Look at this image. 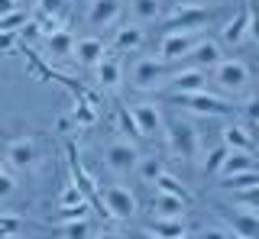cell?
<instances>
[{
	"mask_svg": "<svg viewBox=\"0 0 259 239\" xmlns=\"http://www.w3.org/2000/svg\"><path fill=\"white\" fill-rule=\"evenodd\" d=\"M210 81H214V87L230 100H243L249 91H253L249 65L240 62V58H221L214 68H210Z\"/></svg>",
	"mask_w": 259,
	"mask_h": 239,
	"instance_id": "cell-1",
	"label": "cell"
},
{
	"mask_svg": "<svg viewBox=\"0 0 259 239\" xmlns=\"http://www.w3.org/2000/svg\"><path fill=\"white\" fill-rule=\"evenodd\" d=\"M162 139H165V149L172 158H182V162H194L198 158V130L185 119H165V130H162Z\"/></svg>",
	"mask_w": 259,
	"mask_h": 239,
	"instance_id": "cell-2",
	"label": "cell"
},
{
	"mask_svg": "<svg viewBox=\"0 0 259 239\" xmlns=\"http://www.w3.org/2000/svg\"><path fill=\"white\" fill-rule=\"evenodd\" d=\"M168 75H172V71H168V65L165 62L159 58H136L133 62V68H130V84L136 87V91H162V87L168 84Z\"/></svg>",
	"mask_w": 259,
	"mask_h": 239,
	"instance_id": "cell-3",
	"label": "cell"
},
{
	"mask_svg": "<svg viewBox=\"0 0 259 239\" xmlns=\"http://www.w3.org/2000/svg\"><path fill=\"white\" fill-rule=\"evenodd\" d=\"M182 110H188L194 116H227L233 113V100L221 97V94H210V91H198V94H178L172 97Z\"/></svg>",
	"mask_w": 259,
	"mask_h": 239,
	"instance_id": "cell-4",
	"label": "cell"
},
{
	"mask_svg": "<svg viewBox=\"0 0 259 239\" xmlns=\"http://www.w3.org/2000/svg\"><path fill=\"white\" fill-rule=\"evenodd\" d=\"M4 162H7V168H13V171H32L39 162H42V155H39V142L32 136L10 139L7 149H4Z\"/></svg>",
	"mask_w": 259,
	"mask_h": 239,
	"instance_id": "cell-5",
	"label": "cell"
},
{
	"mask_svg": "<svg viewBox=\"0 0 259 239\" xmlns=\"http://www.w3.org/2000/svg\"><path fill=\"white\" fill-rule=\"evenodd\" d=\"M210 20V13L201 4H178L172 13L165 17V33H201L204 23Z\"/></svg>",
	"mask_w": 259,
	"mask_h": 239,
	"instance_id": "cell-6",
	"label": "cell"
},
{
	"mask_svg": "<svg viewBox=\"0 0 259 239\" xmlns=\"http://www.w3.org/2000/svg\"><path fill=\"white\" fill-rule=\"evenodd\" d=\"M104 162L113 174H133L140 165V149L133 139H110L104 146Z\"/></svg>",
	"mask_w": 259,
	"mask_h": 239,
	"instance_id": "cell-7",
	"label": "cell"
},
{
	"mask_svg": "<svg viewBox=\"0 0 259 239\" xmlns=\"http://www.w3.org/2000/svg\"><path fill=\"white\" fill-rule=\"evenodd\" d=\"M101 201H104V213L113 220H130L136 217V210H140V201H136V194L123 185H107L101 191Z\"/></svg>",
	"mask_w": 259,
	"mask_h": 239,
	"instance_id": "cell-8",
	"label": "cell"
},
{
	"mask_svg": "<svg viewBox=\"0 0 259 239\" xmlns=\"http://www.w3.org/2000/svg\"><path fill=\"white\" fill-rule=\"evenodd\" d=\"M168 97H178V94H198V91H207V71L201 68H191V65H182L178 71L168 75V84L162 87Z\"/></svg>",
	"mask_w": 259,
	"mask_h": 239,
	"instance_id": "cell-9",
	"label": "cell"
},
{
	"mask_svg": "<svg viewBox=\"0 0 259 239\" xmlns=\"http://www.w3.org/2000/svg\"><path fill=\"white\" fill-rule=\"evenodd\" d=\"M123 17V0H88L84 23L91 29H110Z\"/></svg>",
	"mask_w": 259,
	"mask_h": 239,
	"instance_id": "cell-10",
	"label": "cell"
},
{
	"mask_svg": "<svg viewBox=\"0 0 259 239\" xmlns=\"http://www.w3.org/2000/svg\"><path fill=\"white\" fill-rule=\"evenodd\" d=\"M198 33H165L159 39V58L165 62V65H182L185 55L194 49V42H198Z\"/></svg>",
	"mask_w": 259,
	"mask_h": 239,
	"instance_id": "cell-11",
	"label": "cell"
},
{
	"mask_svg": "<svg viewBox=\"0 0 259 239\" xmlns=\"http://www.w3.org/2000/svg\"><path fill=\"white\" fill-rule=\"evenodd\" d=\"M221 142L230 152H256L259 139L253 136V123H227L221 130Z\"/></svg>",
	"mask_w": 259,
	"mask_h": 239,
	"instance_id": "cell-12",
	"label": "cell"
},
{
	"mask_svg": "<svg viewBox=\"0 0 259 239\" xmlns=\"http://www.w3.org/2000/svg\"><path fill=\"white\" fill-rule=\"evenodd\" d=\"M221 58H224L221 42H217V39H204V36H201L198 42H194V49H191L188 55H185V62H182V65H191V68L210 71V68H214Z\"/></svg>",
	"mask_w": 259,
	"mask_h": 239,
	"instance_id": "cell-13",
	"label": "cell"
},
{
	"mask_svg": "<svg viewBox=\"0 0 259 239\" xmlns=\"http://www.w3.org/2000/svg\"><path fill=\"white\" fill-rule=\"evenodd\" d=\"M133 119L136 126H140L143 139H152V136H162V130H165V116H162V110L156 107V103L143 100L133 107Z\"/></svg>",
	"mask_w": 259,
	"mask_h": 239,
	"instance_id": "cell-14",
	"label": "cell"
},
{
	"mask_svg": "<svg viewBox=\"0 0 259 239\" xmlns=\"http://www.w3.org/2000/svg\"><path fill=\"white\" fill-rule=\"evenodd\" d=\"M94 78H97V84H101L104 91H117V87L123 84V62H120L117 55L104 52L101 62L94 65Z\"/></svg>",
	"mask_w": 259,
	"mask_h": 239,
	"instance_id": "cell-15",
	"label": "cell"
},
{
	"mask_svg": "<svg viewBox=\"0 0 259 239\" xmlns=\"http://www.w3.org/2000/svg\"><path fill=\"white\" fill-rule=\"evenodd\" d=\"M246 33H249V0H243V4L237 7V13L224 23L221 42L224 45H240L243 39H246Z\"/></svg>",
	"mask_w": 259,
	"mask_h": 239,
	"instance_id": "cell-16",
	"label": "cell"
},
{
	"mask_svg": "<svg viewBox=\"0 0 259 239\" xmlns=\"http://www.w3.org/2000/svg\"><path fill=\"white\" fill-rule=\"evenodd\" d=\"M227 229L237 236H246V239H259V210H249V207H240L227 217Z\"/></svg>",
	"mask_w": 259,
	"mask_h": 239,
	"instance_id": "cell-17",
	"label": "cell"
},
{
	"mask_svg": "<svg viewBox=\"0 0 259 239\" xmlns=\"http://www.w3.org/2000/svg\"><path fill=\"white\" fill-rule=\"evenodd\" d=\"M146 42V29L140 23H123V26L113 29V52H140Z\"/></svg>",
	"mask_w": 259,
	"mask_h": 239,
	"instance_id": "cell-18",
	"label": "cell"
},
{
	"mask_svg": "<svg viewBox=\"0 0 259 239\" xmlns=\"http://www.w3.org/2000/svg\"><path fill=\"white\" fill-rule=\"evenodd\" d=\"M104 52H107L104 39L88 36V39H75V52H71V58H75L78 65H84V68H94L97 62H101V55H104Z\"/></svg>",
	"mask_w": 259,
	"mask_h": 239,
	"instance_id": "cell-19",
	"label": "cell"
},
{
	"mask_svg": "<svg viewBox=\"0 0 259 239\" xmlns=\"http://www.w3.org/2000/svg\"><path fill=\"white\" fill-rule=\"evenodd\" d=\"M46 52H49V58H68V55L75 52V36L62 26L52 29V33H46Z\"/></svg>",
	"mask_w": 259,
	"mask_h": 239,
	"instance_id": "cell-20",
	"label": "cell"
},
{
	"mask_svg": "<svg viewBox=\"0 0 259 239\" xmlns=\"http://www.w3.org/2000/svg\"><path fill=\"white\" fill-rule=\"evenodd\" d=\"M185 210H188V204L178 201L172 194H162L156 191V197H152V217H168V220H182Z\"/></svg>",
	"mask_w": 259,
	"mask_h": 239,
	"instance_id": "cell-21",
	"label": "cell"
},
{
	"mask_svg": "<svg viewBox=\"0 0 259 239\" xmlns=\"http://www.w3.org/2000/svg\"><path fill=\"white\" fill-rule=\"evenodd\" d=\"M156 191H162V194H172L178 197V201H185V204H194V194H191V188L185 185V181H178L172 171H162L159 178H156Z\"/></svg>",
	"mask_w": 259,
	"mask_h": 239,
	"instance_id": "cell-22",
	"label": "cell"
},
{
	"mask_svg": "<svg viewBox=\"0 0 259 239\" xmlns=\"http://www.w3.org/2000/svg\"><path fill=\"white\" fill-rule=\"evenodd\" d=\"M243 171H256V158L253 152H227L221 174L217 178H230V174H243Z\"/></svg>",
	"mask_w": 259,
	"mask_h": 239,
	"instance_id": "cell-23",
	"label": "cell"
},
{
	"mask_svg": "<svg viewBox=\"0 0 259 239\" xmlns=\"http://www.w3.org/2000/svg\"><path fill=\"white\" fill-rule=\"evenodd\" d=\"M130 17H133V23H140V26L156 23L162 17V0H130Z\"/></svg>",
	"mask_w": 259,
	"mask_h": 239,
	"instance_id": "cell-24",
	"label": "cell"
},
{
	"mask_svg": "<svg viewBox=\"0 0 259 239\" xmlns=\"http://www.w3.org/2000/svg\"><path fill=\"white\" fill-rule=\"evenodd\" d=\"M165 171V165H162L159 155H140V165H136L133 174H140L143 185H156V178Z\"/></svg>",
	"mask_w": 259,
	"mask_h": 239,
	"instance_id": "cell-25",
	"label": "cell"
},
{
	"mask_svg": "<svg viewBox=\"0 0 259 239\" xmlns=\"http://www.w3.org/2000/svg\"><path fill=\"white\" fill-rule=\"evenodd\" d=\"M146 229H149V233H156L159 239H175V236L185 233V223L182 220H168V217H152V223Z\"/></svg>",
	"mask_w": 259,
	"mask_h": 239,
	"instance_id": "cell-26",
	"label": "cell"
},
{
	"mask_svg": "<svg viewBox=\"0 0 259 239\" xmlns=\"http://www.w3.org/2000/svg\"><path fill=\"white\" fill-rule=\"evenodd\" d=\"M253 185H259V171H243V174H230V178H224L221 181V188L224 191H243V188H253Z\"/></svg>",
	"mask_w": 259,
	"mask_h": 239,
	"instance_id": "cell-27",
	"label": "cell"
},
{
	"mask_svg": "<svg viewBox=\"0 0 259 239\" xmlns=\"http://www.w3.org/2000/svg\"><path fill=\"white\" fill-rule=\"evenodd\" d=\"M227 152H230V149H227L224 142H221V146H214V149H210V152H207V158H204V162H201V168H204L207 174H221V165H224Z\"/></svg>",
	"mask_w": 259,
	"mask_h": 239,
	"instance_id": "cell-28",
	"label": "cell"
},
{
	"mask_svg": "<svg viewBox=\"0 0 259 239\" xmlns=\"http://www.w3.org/2000/svg\"><path fill=\"white\" fill-rule=\"evenodd\" d=\"M117 126H120V130L126 133V139H143L140 126H136V119H133V110L120 107V110H117Z\"/></svg>",
	"mask_w": 259,
	"mask_h": 239,
	"instance_id": "cell-29",
	"label": "cell"
},
{
	"mask_svg": "<svg viewBox=\"0 0 259 239\" xmlns=\"http://www.w3.org/2000/svg\"><path fill=\"white\" fill-rule=\"evenodd\" d=\"M20 229H23L20 213H0V239H13Z\"/></svg>",
	"mask_w": 259,
	"mask_h": 239,
	"instance_id": "cell-30",
	"label": "cell"
},
{
	"mask_svg": "<svg viewBox=\"0 0 259 239\" xmlns=\"http://www.w3.org/2000/svg\"><path fill=\"white\" fill-rule=\"evenodd\" d=\"M233 201H237L240 207L259 210V185H253V188H243V191H233Z\"/></svg>",
	"mask_w": 259,
	"mask_h": 239,
	"instance_id": "cell-31",
	"label": "cell"
},
{
	"mask_svg": "<svg viewBox=\"0 0 259 239\" xmlns=\"http://www.w3.org/2000/svg\"><path fill=\"white\" fill-rule=\"evenodd\" d=\"M62 239H84L88 233V217H78V220H65L62 223Z\"/></svg>",
	"mask_w": 259,
	"mask_h": 239,
	"instance_id": "cell-32",
	"label": "cell"
},
{
	"mask_svg": "<svg viewBox=\"0 0 259 239\" xmlns=\"http://www.w3.org/2000/svg\"><path fill=\"white\" fill-rule=\"evenodd\" d=\"M97 119V113L91 110V100H78V107H75V123L78 126H91Z\"/></svg>",
	"mask_w": 259,
	"mask_h": 239,
	"instance_id": "cell-33",
	"label": "cell"
},
{
	"mask_svg": "<svg viewBox=\"0 0 259 239\" xmlns=\"http://www.w3.org/2000/svg\"><path fill=\"white\" fill-rule=\"evenodd\" d=\"M16 23H26V10H13L7 17H0V33H16Z\"/></svg>",
	"mask_w": 259,
	"mask_h": 239,
	"instance_id": "cell-34",
	"label": "cell"
},
{
	"mask_svg": "<svg viewBox=\"0 0 259 239\" xmlns=\"http://www.w3.org/2000/svg\"><path fill=\"white\" fill-rule=\"evenodd\" d=\"M16 194V178L7 168H0V201H10Z\"/></svg>",
	"mask_w": 259,
	"mask_h": 239,
	"instance_id": "cell-35",
	"label": "cell"
},
{
	"mask_svg": "<svg viewBox=\"0 0 259 239\" xmlns=\"http://www.w3.org/2000/svg\"><path fill=\"white\" fill-rule=\"evenodd\" d=\"M42 17H52V20H59L62 17V10H65V0H39V7H36Z\"/></svg>",
	"mask_w": 259,
	"mask_h": 239,
	"instance_id": "cell-36",
	"label": "cell"
},
{
	"mask_svg": "<svg viewBox=\"0 0 259 239\" xmlns=\"http://www.w3.org/2000/svg\"><path fill=\"white\" fill-rule=\"evenodd\" d=\"M246 36L259 42V4H253V0H249V33Z\"/></svg>",
	"mask_w": 259,
	"mask_h": 239,
	"instance_id": "cell-37",
	"label": "cell"
},
{
	"mask_svg": "<svg viewBox=\"0 0 259 239\" xmlns=\"http://www.w3.org/2000/svg\"><path fill=\"white\" fill-rule=\"evenodd\" d=\"M198 239H230V229H204Z\"/></svg>",
	"mask_w": 259,
	"mask_h": 239,
	"instance_id": "cell-38",
	"label": "cell"
},
{
	"mask_svg": "<svg viewBox=\"0 0 259 239\" xmlns=\"http://www.w3.org/2000/svg\"><path fill=\"white\" fill-rule=\"evenodd\" d=\"M16 39H20L16 33H0V52H7V49H10V45L16 42Z\"/></svg>",
	"mask_w": 259,
	"mask_h": 239,
	"instance_id": "cell-39",
	"label": "cell"
},
{
	"mask_svg": "<svg viewBox=\"0 0 259 239\" xmlns=\"http://www.w3.org/2000/svg\"><path fill=\"white\" fill-rule=\"evenodd\" d=\"M13 10H20L16 0H0V17H7V13H13Z\"/></svg>",
	"mask_w": 259,
	"mask_h": 239,
	"instance_id": "cell-40",
	"label": "cell"
},
{
	"mask_svg": "<svg viewBox=\"0 0 259 239\" xmlns=\"http://www.w3.org/2000/svg\"><path fill=\"white\" fill-rule=\"evenodd\" d=\"M94 239H123V236H120V233H113V229H97Z\"/></svg>",
	"mask_w": 259,
	"mask_h": 239,
	"instance_id": "cell-41",
	"label": "cell"
},
{
	"mask_svg": "<svg viewBox=\"0 0 259 239\" xmlns=\"http://www.w3.org/2000/svg\"><path fill=\"white\" fill-rule=\"evenodd\" d=\"M16 7H20V10H36V7H39V0H16Z\"/></svg>",
	"mask_w": 259,
	"mask_h": 239,
	"instance_id": "cell-42",
	"label": "cell"
},
{
	"mask_svg": "<svg viewBox=\"0 0 259 239\" xmlns=\"http://www.w3.org/2000/svg\"><path fill=\"white\" fill-rule=\"evenodd\" d=\"M140 239H159L156 233H149V229H143V233H140Z\"/></svg>",
	"mask_w": 259,
	"mask_h": 239,
	"instance_id": "cell-43",
	"label": "cell"
},
{
	"mask_svg": "<svg viewBox=\"0 0 259 239\" xmlns=\"http://www.w3.org/2000/svg\"><path fill=\"white\" fill-rule=\"evenodd\" d=\"M175 239H194V236H188V233H182V236H175Z\"/></svg>",
	"mask_w": 259,
	"mask_h": 239,
	"instance_id": "cell-44",
	"label": "cell"
},
{
	"mask_svg": "<svg viewBox=\"0 0 259 239\" xmlns=\"http://www.w3.org/2000/svg\"><path fill=\"white\" fill-rule=\"evenodd\" d=\"M230 239H246V236H237V233H230Z\"/></svg>",
	"mask_w": 259,
	"mask_h": 239,
	"instance_id": "cell-45",
	"label": "cell"
},
{
	"mask_svg": "<svg viewBox=\"0 0 259 239\" xmlns=\"http://www.w3.org/2000/svg\"><path fill=\"white\" fill-rule=\"evenodd\" d=\"M0 168H7V162H4V158H0Z\"/></svg>",
	"mask_w": 259,
	"mask_h": 239,
	"instance_id": "cell-46",
	"label": "cell"
}]
</instances>
